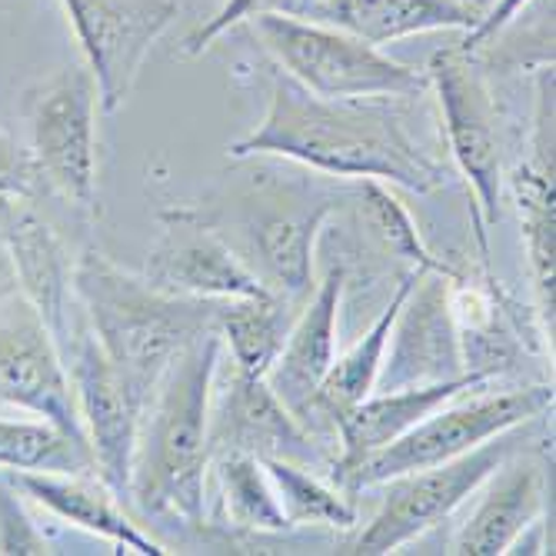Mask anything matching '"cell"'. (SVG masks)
Listing matches in <instances>:
<instances>
[{
    "label": "cell",
    "instance_id": "6da1fadb",
    "mask_svg": "<svg viewBox=\"0 0 556 556\" xmlns=\"http://www.w3.org/2000/svg\"><path fill=\"white\" fill-rule=\"evenodd\" d=\"M237 161L283 157L337 180H380L414 193L443 187V170L414 143L400 114L377 100H330L293 84L270 80V104L257 130L227 147Z\"/></svg>",
    "mask_w": 556,
    "mask_h": 556
},
{
    "label": "cell",
    "instance_id": "7a4b0ae2",
    "mask_svg": "<svg viewBox=\"0 0 556 556\" xmlns=\"http://www.w3.org/2000/svg\"><path fill=\"white\" fill-rule=\"evenodd\" d=\"M220 333L211 330L180 350L147 400L134 460L130 507L143 517L204 527L211 467V403L220 364Z\"/></svg>",
    "mask_w": 556,
    "mask_h": 556
},
{
    "label": "cell",
    "instance_id": "3957f363",
    "mask_svg": "<svg viewBox=\"0 0 556 556\" xmlns=\"http://www.w3.org/2000/svg\"><path fill=\"white\" fill-rule=\"evenodd\" d=\"M74 296L100 350L147 400L180 350L217 330L220 311V300L161 290L100 250H87L74 264Z\"/></svg>",
    "mask_w": 556,
    "mask_h": 556
},
{
    "label": "cell",
    "instance_id": "277c9868",
    "mask_svg": "<svg viewBox=\"0 0 556 556\" xmlns=\"http://www.w3.org/2000/svg\"><path fill=\"white\" fill-rule=\"evenodd\" d=\"M247 27L293 84L317 97L380 100L417 97L427 90V74H417L414 67L387 58L380 47L327 21L264 14L247 21Z\"/></svg>",
    "mask_w": 556,
    "mask_h": 556
},
{
    "label": "cell",
    "instance_id": "5b68a950",
    "mask_svg": "<svg viewBox=\"0 0 556 556\" xmlns=\"http://www.w3.org/2000/svg\"><path fill=\"white\" fill-rule=\"evenodd\" d=\"M546 410H553V387L546 383L480 396L473 403H464V407H440L393 443L337 470L333 477L343 490H370L400 473L427 470L453 457H464V453H470L496 433L540 420Z\"/></svg>",
    "mask_w": 556,
    "mask_h": 556
},
{
    "label": "cell",
    "instance_id": "8992f818",
    "mask_svg": "<svg viewBox=\"0 0 556 556\" xmlns=\"http://www.w3.org/2000/svg\"><path fill=\"white\" fill-rule=\"evenodd\" d=\"M343 190L311 180L261 187L243 200L240 237L264 287L283 300H300L314 283V247L320 227L343 207Z\"/></svg>",
    "mask_w": 556,
    "mask_h": 556
},
{
    "label": "cell",
    "instance_id": "52a82bcc",
    "mask_svg": "<svg viewBox=\"0 0 556 556\" xmlns=\"http://www.w3.org/2000/svg\"><path fill=\"white\" fill-rule=\"evenodd\" d=\"M520 440L514 430L496 433L486 443L473 446L464 457H453L446 464L400 473L383 486L380 510L374 520L357 533L346 546V553L361 556H380V553H396L400 546H407L410 540L424 536L437 523H443L453 510L467 503L503 464L517 453Z\"/></svg>",
    "mask_w": 556,
    "mask_h": 556
},
{
    "label": "cell",
    "instance_id": "ba28073f",
    "mask_svg": "<svg viewBox=\"0 0 556 556\" xmlns=\"http://www.w3.org/2000/svg\"><path fill=\"white\" fill-rule=\"evenodd\" d=\"M427 84H433L450 157L457 161L464 180L473 190V227L483 257L490 254V227L500 220V137L493 97L464 47L437 50L427 64Z\"/></svg>",
    "mask_w": 556,
    "mask_h": 556
},
{
    "label": "cell",
    "instance_id": "9c48e42d",
    "mask_svg": "<svg viewBox=\"0 0 556 556\" xmlns=\"http://www.w3.org/2000/svg\"><path fill=\"white\" fill-rule=\"evenodd\" d=\"M97 84L87 67H71L30 93V157L64 200L97 214Z\"/></svg>",
    "mask_w": 556,
    "mask_h": 556
},
{
    "label": "cell",
    "instance_id": "30bf717a",
    "mask_svg": "<svg viewBox=\"0 0 556 556\" xmlns=\"http://www.w3.org/2000/svg\"><path fill=\"white\" fill-rule=\"evenodd\" d=\"M71 380L80 403V417L90 443L93 470L124 507H130L134 460L140 443V424L147 396L111 364L90 330H77L67 340Z\"/></svg>",
    "mask_w": 556,
    "mask_h": 556
},
{
    "label": "cell",
    "instance_id": "8fae6325",
    "mask_svg": "<svg viewBox=\"0 0 556 556\" xmlns=\"http://www.w3.org/2000/svg\"><path fill=\"white\" fill-rule=\"evenodd\" d=\"M80 54L97 84L100 108L117 114L154 43L177 21V0H61Z\"/></svg>",
    "mask_w": 556,
    "mask_h": 556
},
{
    "label": "cell",
    "instance_id": "7c38bea8",
    "mask_svg": "<svg viewBox=\"0 0 556 556\" xmlns=\"http://www.w3.org/2000/svg\"><path fill=\"white\" fill-rule=\"evenodd\" d=\"M157 220L161 240L150 250L143 270L154 287L207 300L270 293L200 207H170L161 211Z\"/></svg>",
    "mask_w": 556,
    "mask_h": 556
},
{
    "label": "cell",
    "instance_id": "4fadbf2b",
    "mask_svg": "<svg viewBox=\"0 0 556 556\" xmlns=\"http://www.w3.org/2000/svg\"><path fill=\"white\" fill-rule=\"evenodd\" d=\"M453 277H457V270H417V280L393 320L387 343L390 357H383L377 390L427 387L470 374L457 320L450 311Z\"/></svg>",
    "mask_w": 556,
    "mask_h": 556
},
{
    "label": "cell",
    "instance_id": "5bb4252c",
    "mask_svg": "<svg viewBox=\"0 0 556 556\" xmlns=\"http://www.w3.org/2000/svg\"><path fill=\"white\" fill-rule=\"evenodd\" d=\"M224 450L254 453L261 460H290L307 470L333 464L327 443L314 437L270 390L267 377L233 370L217 407L211 403V460Z\"/></svg>",
    "mask_w": 556,
    "mask_h": 556
},
{
    "label": "cell",
    "instance_id": "9a60e30c",
    "mask_svg": "<svg viewBox=\"0 0 556 556\" xmlns=\"http://www.w3.org/2000/svg\"><path fill=\"white\" fill-rule=\"evenodd\" d=\"M0 400L90 446L61 346L34 311L0 327Z\"/></svg>",
    "mask_w": 556,
    "mask_h": 556
},
{
    "label": "cell",
    "instance_id": "2e32d148",
    "mask_svg": "<svg viewBox=\"0 0 556 556\" xmlns=\"http://www.w3.org/2000/svg\"><path fill=\"white\" fill-rule=\"evenodd\" d=\"M346 287V270L330 267L324 283L314 290V300L303 307V314L290 324L280 357L274 361L267 383L283 400V407L320 437L327 417L320 414V383L337 357V324H340V300ZM324 440V437H320Z\"/></svg>",
    "mask_w": 556,
    "mask_h": 556
},
{
    "label": "cell",
    "instance_id": "e0dca14e",
    "mask_svg": "<svg viewBox=\"0 0 556 556\" xmlns=\"http://www.w3.org/2000/svg\"><path fill=\"white\" fill-rule=\"evenodd\" d=\"M0 247L8 250L30 311L43 320L58 346H67L74 267L61 237L30 207L27 197H0Z\"/></svg>",
    "mask_w": 556,
    "mask_h": 556
},
{
    "label": "cell",
    "instance_id": "ac0fdd59",
    "mask_svg": "<svg viewBox=\"0 0 556 556\" xmlns=\"http://www.w3.org/2000/svg\"><path fill=\"white\" fill-rule=\"evenodd\" d=\"M486 380H490L486 374L470 370L464 377L427 383V387H403V390L370 393L367 400L357 403V407H350V410L333 417L337 453H333L330 470L337 473V470H343L350 464L370 457L374 450L393 443L410 427H417L424 417H430L433 410H440V407H446V403L457 400L464 390H477Z\"/></svg>",
    "mask_w": 556,
    "mask_h": 556
},
{
    "label": "cell",
    "instance_id": "d6986e66",
    "mask_svg": "<svg viewBox=\"0 0 556 556\" xmlns=\"http://www.w3.org/2000/svg\"><path fill=\"white\" fill-rule=\"evenodd\" d=\"M17 490H24L30 500H37L40 507L50 514H58L61 520L104 536L130 553L140 556H164L167 549L140 530V523L121 510V500L104 486V483H90L87 473H4Z\"/></svg>",
    "mask_w": 556,
    "mask_h": 556
},
{
    "label": "cell",
    "instance_id": "ffe728a7",
    "mask_svg": "<svg viewBox=\"0 0 556 556\" xmlns=\"http://www.w3.org/2000/svg\"><path fill=\"white\" fill-rule=\"evenodd\" d=\"M493 486L480 500V507L460 527L453 540V553L460 556H496L510 553L520 536L536 527L543 514V473L530 464H503L493 477Z\"/></svg>",
    "mask_w": 556,
    "mask_h": 556
},
{
    "label": "cell",
    "instance_id": "44dd1931",
    "mask_svg": "<svg viewBox=\"0 0 556 556\" xmlns=\"http://www.w3.org/2000/svg\"><path fill=\"white\" fill-rule=\"evenodd\" d=\"M327 24L361 37L374 47L433 34L473 30L480 14L460 0H324Z\"/></svg>",
    "mask_w": 556,
    "mask_h": 556
},
{
    "label": "cell",
    "instance_id": "7402d4cb",
    "mask_svg": "<svg viewBox=\"0 0 556 556\" xmlns=\"http://www.w3.org/2000/svg\"><path fill=\"white\" fill-rule=\"evenodd\" d=\"M417 280V270H407L400 277V287L393 290L390 303L383 307V314L374 320V327L353 343L343 357H333L324 383H320V414L327 417L330 430H333V417L357 407L361 400H367L374 390H377V377H380V367H383V357H387V343H390V330H393V320L400 314V303L407 300L410 287Z\"/></svg>",
    "mask_w": 556,
    "mask_h": 556
},
{
    "label": "cell",
    "instance_id": "603a6c76",
    "mask_svg": "<svg viewBox=\"0 0 556 556\" xmlns=\"http://www.w3.org/2000/svg\"><path fill=\"white\" fill-rule=\"evenodd\" d=\"M217 333L230 350L233 370L247 377H267L290 333L287 300L277 293L220 300Z\"/></svg>",
    "mask_w": 556,
    "mask_h": 556
},
{
    "label": "cell",
    "instance_id": "cb8c5ba5",
    "mask_svg": "<svg viewBox=\"0 0 556 556\" xmlns=\"http://www.w3.org/2000/svg\"><path fill=\"white\" fill-rule=\"evenodd\" d=\"M220 480V500L227 523L250 533H283L290 530L283 507L277 500L274 480L261 457L240 450H224L211 460Z\"/></svg>",
    "mask_w": 556,
    "mask_h": 556
},
{
    "label": "cell",
    "instance_id": "d4e9b609",
    "mask_svg": "<svg viewBox=\"0 0 556 556\" xmlns=\"http://www.w3.org/2000/svg\"><path fill=\"white\" fill-rule=\"evenodd\" d=\"M0 470L4 473H90V446L50 424L0 420Z\"/></svg>",
    "mask_w": 556,
    "mask_h": 556
},
{
    "label": "cell",
    "instance_id": "484cf974",
    "mask_svg": "<svg viewBox=\"0 0 556 556\" xmlns=\"http://www.w3.org/2000/svg\"><path fill=\"white\" fill-rule=\"evenodd\" d=\"M517 200L523 217L530 274L536 287V307L540 317L553 324V174L546 167H520Z\"/></svg>",
    "mask_w": 556,
    "mask_h": 556
},
{
    "label": "cell",
    "instance_id": "4316f807",
    "mask_svg": "<svg viewBox=\"0 0 556 556\" xmlns=\"http://www.w3.org/2000/svg\"><path fill=\"white\" fill-rule=\"evenodd\" d=\"M277 500L283 507V517L290 527H337V530H353L357 523V510L350 507L340 490H330L314 470L290 464V460H264Z\"/></svg>",
    "mask_w": 556,
    "mask_h": 556
},
{
    "label": "cell",
    "instance_id": "83f0119b",
    "mask_svg": "<svg viewBox=\"0 0 556 556\" xmlns=\"http://www.w3.org/2000/svg\"><path fill=\"white\" fill-rule=\"evenodd\" d=\"M357 200H361L364 224L370 227V233L380 240L383 250H390L393 257L414 264V270H443V274L453 270L443 257H437L433 250L424 243L407 207H403L393 197V190H387L380 180H361Z\"/></svg>",
    "mask_w": 556,
    "mask_h": 556
},
{
    "label": "cell",
    "instance_id": "f1b7e54d",
    "mask_svg": "<svg viewBox=\"0 0 556 556\" xmlns=\"http://www.w3.org/2000/svg\"><path fill=\"white\" fill-rule=\"evenodd\" d=\"M264 14H277V17H296V21H324V0H224L220 11L214 17H207L204 24H197L187 37H184V54L187 58H200L204 50L227 34L237 24H247Z\"/></svg>",
    "mask_w": 556,
    "mask_h": 556
},
{
    "label": "cell",
    "instance_id": "f546056e",
    "mask_svg": "<svg viewBox=\"0 0 556 556\" xmlns=\"http://www.w3.org/2000/svg\"><path fill=\"white\" fill-rule=\"evenodd\" d=\"M43 187V177L30 157L4 127H0V197H27L34 200Z\"/></svg>",
    "mask_w": 556,
    "mask_h": 556
},
{
    "label": "cell",
    "instance_id": "4dcf8cb0",
    "mask_svg": "<svg viewBox=\"0 0 556 556\" xmlns=\"http://www.w3.org/2000/svg\"><path fill=\"white\" fill-rule=\"evenodd\" d=\"M527 4H530V0H493V8L477 21L473 30H467V37H464L460 47L467 50V54H473V50H480L483 43L496 40L503 30H507V27L523 14Z\"/></svg>",
    "mask_w": 556,
    "mask_h": 556
},
{
    "label": "cell",
    "instance_id": "1f68e13d",
    "mask_svg": "<svg viewBox=\"0 0 556 556\" xmlns=\"http://www.w3.org/2000/svg\"><path fill=\"white\" fill-rule=\"evenodd\" d=\"M460 4H467V8H473V11H477V14L483 17V14H486V11L493 8V0H460Z\"/></svg>",
    "mask_w": 556,
    "mask_h": 556
}]
</instances>
